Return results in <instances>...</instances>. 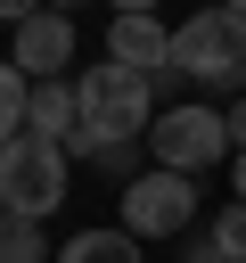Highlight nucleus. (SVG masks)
<instances>
[{
    "instance_id": "1a4fd4ad",
    "label": "nucleus",
    "mask_w": 246,
    "mask_h": 263,
    "mask_svg": "<svg viewBox=\"0 0 246 263\" xmlns=\"http://www.w3.org/2000/svg\"><path fill=\"white\" fill-rule=\"evenodd\" d=\"M57 263H139V238L115 222V230H74L57 247Z\"/></svg>"
},
{
    "instance_id": "f257e3e1",
    "label": "nucleus",
    "mask_w": 246,
    "mask_h": 263,
    "mask_svg": "<svg viewBox=\"0 0 246 263\" xmlns=\"http://www.w3.org/2000/svg\"><path fill=\"white\" fill-rule=\"evenodd\" d=\"M74 107H82V132H74L66 156H90V164H98L107 148L148 140V123H156V82L123 74V66H82V74H74Z\"/></svg>"
},
{
    "instance_id": "9b49d317",
    "label": "nucleus",
    "mask_w": 246,
    "mask_h": 263,
    "mask_svg": "<svg viewBox=\"0 0 246 263\" xmlns=\"http://www.w3.org/2000/svg\"><path fill=\"white\" fill-rule=\"evenodd\" d=\"M0 263H57V255L41 247V222H16V214H0Z\"/></svg>"
},
{
    "instance_id": "39448f33",
    "label": "nucleus",
    "mask_w": 246,
    "mask_h": 263,
    "mask_svg": "<svg viewBox=\"0 0 246 263\" xmlns=\"http://www.w3.org/2000/svg\"><path fill=\"white\" fill-rule=\"evenodd\" d=\"M123 230H131V238H189V230H197V181L148 164V173L123 189Z\"/></svg>"
},
{
    "instance_id": "0eeeda50",
    "label": "nucleus",
    "mask_w": 246,
    "mask_h": 263,
    "mask_svg": "<svg viewBox=\"0 0 246 263\" xmlns=\"http://www.w3.org/2000/svg\"><path fill=\"white\" fill-rule=\"evenodd\" d=\"M107 66H123V74L156 82V74H172V33H164L148 8H123V16L107 25Z\"/></svg>"
},
{
    "instance_id": "2eb2a0df",
    "label": "nucleus",
    "mask_w": 246,
    "mask_h": 263,
    "mask_svg": "<svg viewBox=\"0 0 246 263\" xmlns=\"http://www.w3.org/2000/svg\"><path fill=\"white\" fill-rule=\"evenodd\" d=\"M221 123H230V148L246 156V99H230V107H221Z\"/></svg>"
},
{
    "instance_id": "6e6552de",
    "label": "nucleus",
    "mask_w": 246,
    "mask_h": 263,
    "mask_svg": "<svg viewBox=\"0 0 246 263\" xmlns=\"http://www.w3.org/2000/svg\"><path fill=\"white\" fill-rule=\"evenodd\" d=\"M25 132H33V140H49V148H74V132H82V107H74V74H66V82H33Z\"/></svg>"
},
{
    "instance_id": "423d86ee",
    "label": "nucleus",
    "mask_w": 246,
    "mask_h": 263,
    "mask_svg": "<svg viewBox=\"0 0 246 263\" xmlns=\"http://www.w3.org/2000/svg\"><path fill=\"white\" fill-rule=\"evenodd\" d=\"M8 66H16L25 82H66V66H74V25L49 16V8H33V16L16 25V41H8Z\"/></svg>"
},
{
    "instance_id": "f03ea898",
    "label": "nucleus",
    "mask_w": 246,
    "mask_h": 263,
    "mask_svg": "<svg viewBox=\"0 0 246 263\" xmlns=\"http://www.w3.org/2000/svg\"><path fill=\"white\" fill-rule=\"evenodd\" d=\"M172 74L246 99V16L238 8H205V16L172 25Z\"/></svg>"
},
{
    "instance_id": "7ed1b4c3",
    "label": "nucleus",
    "mask_w": 246,
    "mask_h": 263,
    "mask_svg": "<svg viewBox=\"0 0 246 263\" xmlns=\"http://www.w3.org/2000/svg\"><path fill=\"white\" fill-rule=\"evenodd\" d=\"M148 156H156V173H213L221 156H230V123H221V107H205V99H189V107H164L156 123H148Z\"/></svg>"
},
{
    "instance_id": "20e7f679",
    "label": "nucleus",
    "mask_w": 246,
    "mask_h": 263,
    "mask_svg": "<svg viewBox=\"0 0 246 263\" xmlns=\"http://www.w3.org/2000/svg\"><path fill=\"white\" fill-rule=\"evenodd\" d=\"M66 205V148H49V140H8L0 148V214H16V222H49Z\"/></svg>"
},
{
    "instance_id": "dca6fc26",
    "label": "nucleus",
    "mask_w": 246,
    "mask_h": 263,
    "mask_svg": "<svg viewBox=\"0 0 246 263\" xmlns=\"http://www.w3.org/2000/svg\"><path fill=\"white\" fill-rule=\"evenodd\" d=\"M230 197H238V205H246V156H238V164H230Z\"/></svg>"
},
{
    "instance_id": "ddd939ff",
    "label": "nucleus",
    "mask_w": 246,
    "mask_h": 263,
    "mask_svg": "<svg viewBox=\"0 0 246 263\" xmlns=\"http://www.w3.org/2000/svg\"><path fill=\"white\" fill-rule=\"evenodd\" d=\"M98 164H107V173H115V181H123V189H131V181H139V173H148V164H139V140H131V148H107V156H98Z\"/></svg>"
},
{
    "instance_id": "4468645a",
    "label": "nucleus",
    "mask_w": 246,
    "mask_h": 263,
    "mask_svg": "<svg viewBox=\"0 0 246 263\" xmlns=\"http://www.w3.org/2000/svg\"><path fill=\"white\" fill-rule=\"evenodd\" d=\"M180 263H221V247H213V230H189V238H180Z\"/></svg>"
},
{
    "instance_id": "9d476101",
    "label": "nucleus",
    "mask_w": 246,
    "mask_h": 263,
    "mask_svg": "<svg viewBox=\"0 0 246 263\" xmlns=\"http://www.w3.org/2000/svg\"><path fill=\"white\" fill-rule=\"evenodd\" d=\"M25 107H33V82L0 58V148H8V140H25Z\"/></svg>"
},
{
    "instance_id": "f8f14e48",
    "label": "nucleus",
    "mask_w": 246,
    "mask_h": 263,
    "mask_svg": "<svg viewBox=\"0 0 246 263\" xmlns=\"http://www.w3.org/2000/svg\"><path fill=\"white\" fill-rule=\"evenodd\" d=\"M213 247H221V263H246V205L238 197L213 214Z\"/></svg>"
}]
</instances>
